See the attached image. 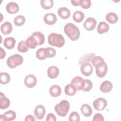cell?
Wrapping results in <instances>:
<instances>
[{"label":"cell","mask_w":121,"mask_h":121,"mask_svg":"<svg viewBox=\"0 0 121 121\" xmlns=\"http://www.w3.org/2000/svg\"><path fill=\"white\" fill-rule=\"evenodd\" d=\"M64 31L65 34L72 41L77 40L80 36L78 28L72 23H68L64 26Z\"/></svg>","instance_id":"cell-1"},{"label":"cell","mask_w":121,"mask_h":121,"mask_svg":"<svg viewBox=\"0 0 121 121\" xmlns=\"http://www.w3.org/2000/svg\"><path fill=\"white\" fill-rule=\"evenodd\" d=\"M48 43L52 46L57 47H62L65 43V40L63 36L59 34L51 33L48 37Z\"/></svg>","instance_id":"cell-2"},{"label":"cell","mask_w":121,"mask_h":121,"mask_svg":"<svg viewBox=\"0 0 121 121\" xmlns=\"http://www.w3.org/2000/svg\"><path fill=\"white\" fill-rule=\"evenodd\" d=\"M70 107L69 102L66 100H62L60 103L55 105L54 109L58 115L64 117L67 115Z\"/></svg>","instance_id":"cell-3"},{"label":"cell","mask_w":121,"mask_h":121,"mask_svg":"<svg viewBox=\"0 0 121 121\" xmlns=\"http://www.w3.org/2000/svg\"><path fill=\"white\" fill-rule=\"evenodd\" d=\"M23 62V57L18 54H15L9 56L7 60V64L11 69L15 68L17 66L20 65Z\"/></svg>","instance_id":"cell-4"},{"label":"cell","mask_w":121,"mask_h":121,"mask_svg":"<svg viewBox=\"0 0 121 121\" xmlns=\"http://www.w3.org/2000/svg\"><path fill=\"white\" fill-rule=\"evenodd\" d=\"M93 106L97 111L103 110L107 106V103L106 100L103 98H98L93 102Z\"/></svg>","instance_id":"cell-5"},{"label":"cell","mask_w":121,"mask_h":121,"mask_svg":"<svg viewBox=\"0 0 121 121\" xmlns=\"http://www.w3.org/2000/svg\"><path fill=\"white\" fill-rule=\"evenodd\" d=\"M24 83L26 87L28 88H32L36 85L37 83V79L34 75L29 74L26 77L24 80Z\"/></svg>","instance_id":"cell-6"},{"label":"cell","mask_w":121,"mask_h":121,"mask_svg":"<svg viewBox=\"0 0 121 121\" xmlns=\"http://www.w3.org/2000/svg\"><path fill=\"white\" fill-rule=\"evenodd\" d=\"M93 68L91 64L89 62H86L82 64L80 67L81 73L85 76H89L93 72Z\"/></svg>","instance_id":"cell-7"},{"label":"cell","mask_w":121,"mask_h":121,"mask_svg":"<svg viewBox=\"0 0 121 121\" xmlns=\"http://www.w3.org/2000/svg\"><path fill=\"white\" fill-rule=\"evenodd\" d=\"M96 20L93 17L87 18L84 23V27L87 31H92L96 25Z\"/></svg>","instance_id":"cell-8"},{"label":"cell","mask_w":121,"mask_h":121,"mask_svg":"<svg viewBox=\"0 0 121 121\" xmlns=\"http://www.w3.org/2000/svg\"><path fill=\"white\" fill-rule=\"evenodd\" d=\"M85 79L79 76L74 77L71 81V84L74 85L78 90H82L84 85Z\"/></svg>","instance_id":"cell-9"},{"label":"cell","mask_w":121,"mask_h":121,"mask_svg":"<svg viewBox=\"0 0 121 121\" xmlns=\"http://www.w3.org/2000/svg\"><path fill=\"white\" fill-rule=\"evenodd\" d=\"M16 118V113L14 111L12 110L8 111L5 112L3 114H1L0 115V121H13Z\"/></svg>","instance_id":"cell-10"},{"label":"cell","mask_w":121,"mask_h":121,"mask_svg":"<svg viewBox=\"0 0 121 121\" xmlns=\"http://www.w3.org/2000/svg\"><path fill=\"white\" fill-rule=\"evenodd\" d=\"M34 114L37 119H42L45 114V107L42 105H38L36 106L34 110Z\"/></svg>","instance_id":"cell-11"},{"label":"cell","mask_w":121,"mask_h":121,"mask_svg":"<svg viewBox=\"0 0 121 121\" xmlns=\"http://www.w3.org/2000/svg\"><path fill=\"white\" fill-rule=\"evenodd\" d=\"M57 18L56 15L52 13H48L46 14L43 17L44 22L49 25H52L57 21Z\"/></svg>","instance_id":"cell-12"},{"label":"cell","mask_w":121,"mask_h":121,"mask_svg":"<svg viewBox=\"0 0 121 121\" xmlns=\"http://www.w3.org/2000/svg\"><path fill=\"white\" fill-rule=\"evenodd\" d=\"M6 10L10 14H16L19 11V8L17 3L14 2H10L6 6Z\"/></svg>","instance_id":"cell-13"},{"label":"cell","mask_w":121,"mask_h":121,"mask_svg":"<svg viewBox=\"0 0 121 121\" xmlns=\"http://www.w3.org/2000/svg\"><path fill=\"white\" fill-rule=\"evenodd\" d=\"M12 30V26L10 22L7 21L2 24L0 26V31L5 35L9 34Z\"/></svg>","instance_id":"cell-14"},{"label":"cell","mask_w":121,"mask_h":121,"mask_svg":"<svg viewBox=\"0 0 121 121\" xmlns=\"http://www.w3.org/2000/svg\"><path fill=\"white\" fill-rule=\"evenodd\" d=\"M59 74V69L55 66H50L47 70V75L50 78H55L58 77Z\"/></svg>","instance_id":"cell-15"},{"label":"cell","mask_w":121,"mask_h":121,"mask_svg":"<svg viewBox=\"0 0 121 121\" xmlns=\"http://www.w3.org/2000/svg\"><path fill=\"white\" fill-rule=\"evenodd\" d=\"M112 88V83L108 81L105 80L100 85V89L103 93H108L110 92Z\"/></svg>","instance_id":"cell-16"},{"label":"cell","mask_w":121,"mask_h":121,"mask_svg":"<svg viewBox=\"0 0 121 121\" xmlns=\"http://www.w3.org/2000/svg\"><path fill=\"white\" fill-rule=\"evenodd\" d=\"M93 65L95 68H99L103 66L104 63V60L103 58L100 56H95L91 60Z\"/></svg>","instance_id":"cell-17"},{"label":"cell","mask_w":121,"mask_h":121,"mask_svg":"<svg viewBox=\"0 0 121 121\" xmlns=\"http://www.w3.org/2000/svg\"><path fill=\"white\" fill-rule=\"evenodd\" d=\"M50 95L54 97L59 96L61 93V90L60 86L57 85H54L51 86L49 89Z\"/></svg>","instance_id":"cell-18"},{"label":"cell","mask_w":121,"mask_h":121,"mask_svg":"<svg viewBox=\"0 0 121 121\" xmlns=\"http://www.w3.org/2000/svg\"><path fill=\"white\" fill-rule=\"evenodd\" d=\"M16 44V40L13 37H9L6 38L3 42L4 46L8 49H13Z\"/></svg>","instance_id":"cell-19"},{"label":"cell","mask_w":121,"mask_h":121,"mask_svg":"<svg viewBox=\"0 0 121 121\" xmlns=\"http://www.w3.org/2000/svg\"><path fill=\"white\" fill-rule=\"evenodd\" d=\"M10 105L9 100L5 96V95L2 93H0V108L1 109H5L9 107Z\"/></svg>","instance_id":"cell-20"},{"label":"cell","mask_w":121,"mask_h":121,"mask_svg":"<svg viewBox=\"0 0 121 121\" xmlns=\"http://www.w3.org/2000/svg\"><path fill=\"white\" fill-rule=\"evenodd\" d=\"M108 70V67L106 63H104V64L99 68H95V72L97 77L99 78H103L104 77L107 73Z\"/></svg>","instance_id":"cell-21"},{"label":"cell","mask_w":121,"mask_h":121,"mask_svg":"<svg viewBox=\"0 0 121 121\" xmlns=\"http://www.w3.org/2000/svg\"><path fill=\"white\" fill-rule=\"evenodd\" d=\"M25 42L28 48L34 49L38 45V43L36 39L32 35L29 36Z\"/></svg>","instance_id":"cell-22"},{"label":"cell","mask_w":121,"mask_h":121,"mask_svg":"<svg viewBox=\"0 0 121 121\" xmlns=\"http://www.w3.org/2000/svg\"><path fill=\"white\" fill-rule=\"evenodd\" d=\"M58 13L59 16L63 19L68 18L70 15V10L65 7L59 8L58 10Z\"/></svg>","instance_id":"cell-23"},{"label":"cell","mask_w":121,"mask_h":121,"mask_svg":"<svg viewBox=\"0 0 121 121\" xmlns=\"http://www.w3.org/2000/svg\"><path fill=\"white\" fill-rule=\"evenodd\" d=\"M109 29V26L105 22H100L97 26V31L99 34H102L104 33L107 32Z\"/></svg>","instance_id":"cell-24"},{"label":"cell","mask_w":121,"mask_h":121,"mask_svg":"<svg viewBox=\"0 0 121 121\" xmlns=\"http://www.w3.org/2000/svg\"><path fill=\"white\" fill-rule=\"evenodd\" d=\"M81 111L82 114L85 117H89L92 113V109L91 106L86 104L82 105L81 107Z\"/></svg>","instance_id":"cell-25"},{"label":"cell","mask_w":121,"mask_h":121,"mask_svg":"<svg viewBox=\"0 0 121 121\" xmlns=\"http://www.w3.org/2000/svg\"><path fill=\"white\" fill-rule=\"evenodd\" d=\"M65 94L69 96H73L75 95L77 92L76 87L71 84L66 85L64 88Z\"/></svg>","instance_id":"cell-26"},{"label":"cell","mask_w":121,"mask_h":121,"mask_svg":"<svg viewBox=\"0 0 121 121\" xmlns=\"http://www.w3.org/2000/svg\"><path fill=\"white\" fill-rule=\"evenodd\" d=\"M95 56V54L92 53L86 54L82 56L79 60L78 63L79 65H82L86 62H89L91 61L92 58Z\"/></svg>","instance_id":"cell-27"},{"label":"cell","mask_w":121,"mask_h":121,"mask_svg":"<svg viewBox=\"0 0 121 121\" xmlns=\"http://www.w3.org/2000/svg\"><path fill=\"white\" fill-rule=\"evenodd\" d=\"M32 35H33L36 39L38 45H40L44 43L45 38L44 36L43 33L40 32L36 31L34 32Z\"/></svg>","instance_id":"cell-28"},{"label":"cell","mask_w":121,"mask_h":121,"mask_svg":"<svg viewBox=\"0 0 121 121\" xmlns=\"http://www.w3.org/2000/svg\"><path fill=\"white\" fill-rule=\"evenodd\" d=\"M36 58L40 60H44L47 58L46 54V49L45 48L39 49L36 52Z\"/></svg>","instance_id":"cell-29"},{"label":"cell","mask_w":121,"mask_h":121,"mask_svg":"<svg viewBox=\"0 0 121 121\" xmlns=\"http://www.w3.org/2000/svg\"><path fill=\"white\" fill-rule=\"evenodd\" d=\"M106 20L111 24H114L116 23L118 20V17L116 14L113 12H110L108 13L105 17Z\"/></svg>","instance_id":"cell-30"},{"label":"cell","mask_w":121,"mask_h":121,"mask_svg":"<svg viewBox=\"0 0 121 121\" xmlns=\"http://www.w3.org/2000/svg\"><path fill=\"white\" fill-rule=\"evenodd\" d=\"M84 14L80 11H77L75 12L73 15V20L77 23L81 22L84 19Z\"/></svg>","instance_id":"cell-31"},{"label":"cell","mask_w":121,"mask_h":121,"mask_svg":"<svg viewBox=\"0 0 121 121\" xmlns=\"http://www.w3.org/2000/svg\"><path fill=\"white\" fill-rule=\"evenodd\" d=\"M0 84H7L10 81V78L9 75L7 72H1L0 74Z\"/></svg>","instance_id":"cell-32"},{"label":"cell","mask_w":121,"mask_h":121,"mask_svg":"<svg viewBox=\"0 0 121 121\" xmlns=\"http://www.w3.org/2000/svg\"><path fill=\"white\" fill-rule=\"evenodd\" d=\"M41 5L45 9H49L52 8L53 5V1L52 0H41Z\"/></svg>","instance_id":"cell-33"},{"label":"cell","mask_w":121,"mask_h":121,"mask_svg":"<svg viewBox=\"0 0 121 121\" xmlns=\"http://www.w3.org/2000/svg\"><path fill=\"white\" fill-rule=\"evenodd\" d=\"M26 19L25 17L22 15H19L17 16L14 20V23L15 25L17 26H22L25 22Z\"/></svg>","instance_id":"cell-34"},{"label":"cell","mask_w":121,"mask_h":121,"mask_svg":"<svg viewBox=\"0 0 121 121\" xmlns=\"http://www.w3.org/2000/svg\"><path fill=\"white\" fill-rule=\"evenodd\" d=\"M17 48V50L21 52H26L28 50V47L24 41H21L18 43Z\"/></svg>","instance_id":"cell-35"},{"label":"cell","mask_w":121,"mask_h":121,"mask_svg":"<svg viewBox=\"0 0 121 121\" xmlns=\"http://www.w3.org/2000/svg\"><path fill=\"white\" fill-rule=\"evenodd\" d=\"M92 87L93 84L91 81L89 79H85L84 86L82 90L85 92L89 91L92 88Z\"/></svg>","instance_id":"cell-36"},{"label":"cell","mask_w":121,"mask_h":121,"mask_svg":"<svg viewBox=\"0 0 121 121\" xmlns=\"http://www.w3.org/2000/svg\"><path fill=\"white\" fill-rule=\"evenodd\" d=\"M69 121H80V116L78 112L74 111L72 112L69 116Z\"/></svg>","instance_id":"cell-37"},{"label":"cell","mask_w":121,"mask_h":121,"mask_svg":"<svg viewBox=\"0 0 121 121\" xmlns=\"http://www.w3.org/2000/svg\"><path fill=\"white\" fill-rule=\"evenodd\" d=\"M80 5L84 9L89 8L91 5V2L90 0H80Z\"/></svg>","instance_id":"cell-38"},{"label":"cell","mask_w":121,"mask_h":121,"mask_svg":"<svg viewBox=\"0 0 121 121\" xmlns=\"http://www.w3.org/2000/svg\"><path fill=\"white\" fill-rule=\"evenodd\" d=\"M46 49V54L47 57L52 58L56 54V51L52 47H47Z\"/></svg>","instance_id":"cell-39"},{"label":"cell","mask_w":121,"mask_h":121,"mask_svg":"<svg viewBox=\"0 0 121 121\" xmlns=\"http://www.w3.org/2000/svg\"><path fill=\"white\" fill-rule=\"evenodd\" d=\"M104 118L103 117V116L100 113H96L93 117V121H104Z\"/></svg>","instance_id":"cell-40"},{"label":"cell","mask_w":121,"mask_h":121,"mask_svg":"<svg viewBox=\"0 0 121 121\" xmlns=\"http://www.w3.org/2000/svg\"><path fill=\"white\" fill-rule=\"evenodd\" d=\"M46 120L47 121H56V118L55 115L54 114H53L52 113H49L47 115Z\"/></svg>","instance_id":"cell-41"},{"label":"cell","mask_w":121,"mask_h":121,"mask_svg":"<svg viewBox=\"0 0 121 121\" xmlns=\"http://www.w3.org/2000/svg\"><path fill=\"white\" fill-rule=\"evenodd\" d=\"M35 121V117L31 114L28 115L26 116V118H25V121Z\"/></svg>","instance_id":"cell-42"},{"label":"cell","mask_w":121,"mask_h":121,"mask_svg":"<svg viewBox=\"0 0 121 121\" xmlns=\"http://www.w3.org/2000/svg\"><path fill=\"white\" fill-rule=\"evenodd\" d=\"M71 2L72 4L75 6H78L80 5V0H71Z\"/></svg>","instance_id":"cell-43"},{"label":"cell","mask_w":121,"mask_h":121,"mask_svg":"<svg viewBox=\"0 0 121 121\" xmlns=\"http://www.w3.org/2000/svg\"><path fill=\"white\" fill-rule=\"evenodd\" d=\"M0 59H2L3 58H4L5 56H6V52L4 50H3V49L1 47L0 48Z\"/></svg>","instance_id":"cell-44"}]
</instances>
